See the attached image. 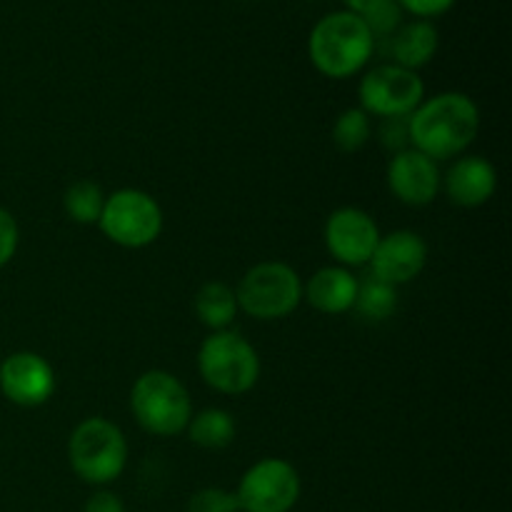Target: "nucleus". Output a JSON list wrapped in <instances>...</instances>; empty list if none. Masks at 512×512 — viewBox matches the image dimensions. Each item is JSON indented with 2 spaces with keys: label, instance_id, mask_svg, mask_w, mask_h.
I'll return each instance as SVG.
<instances>
[{
  "label": "nucleus",
  "instance_id": "1",
  "mask_svg": "<svg viewBox=\"0 0 512 512\" xmlns=\"http://www.w3.org/2000/svg\"><path fill=\"white\" fill-rule=\"evenodd\" d=\"M410 148L430 160H453L465 155L480 133V108L470 95L448 90L425 98L408 118Z\"/></svg>",
  "mask_w": 512,
  "mask_h": 512
},
{
  "label": "nucleus",
  "instance_id": "2",
  "mask_svg": "<svg viewBox=\"0 0 512 512\" xmlns=\"http://www.w3.org/2000/svg\"><path fill=\"white\" fill-rule=\"evenodd\" d=\"M375 38L365 20L350 10H335L320 18L308 38V58L320 75L348 80L370 63Z\"/></svg>",
  "mask_w": 512,
  "mask_h": 512
},
{
  "label": "nucleus",
  "instance_id": "3",
  "mask_svg": "<svg viewBox=\"0 0 512 512\" xmlns=\"http://www.w3.org/2000/svg\"><path fill=\"white\" fill-rule=\"evenodd\" d=\"M68 463L73 473L93 488L115 483L128 465L125 433L108 418H85L70 433Z\"/></svg>",
  "mask_w": 512,
  "mask_h": 512
},
{
  "label": "nucleus",
  "instance_id": "4",
  "mask_svg": "<svg viewBox=\"0 0 512 512\" xmlns=\"http://www.w3.org/2000/svg\"><path fill=\"white\" fill-rule=\"evenodd\" d=\"M130 410L145 433L175 438L185 433L193 418L188 388L168 370H145L130 390Z\"/></svg>",
  "mask_w": 512,
  "mask_h": 512
},
{
  "label": "nucleus",
  "instance_id": "5",
  "mask_svg": "<svg viewBox=\"0 0 512 512\" xmlns=\"http://www.w3.org/2000/svg\"><path fill=\"white\" fill-rule=\"evenodd\" d=\"M198 373L220 395H245L260 380V355L235 330H218L198 350Z\"/></svg>",
  "mask_w": 512,
  "mask_h": 512
},
{
  "label": "nucleus",
  "instance_id": "6",
  "mask_svg": "<svg viewBox=\"0 0 512 512\" xmlns=\"http://www.w3.org/2000/svg\"><path fill=\"white\" fill-rule=\"evenodd\" d=\"M238 308L255 320H283L303 303V280L283 260H263L240 278L235 288Z\"/></svg>",
  "mask_w": 512,
  "mask_h": 512
},
{
  "label": "nucleus",
  "instance_id": "7",
  "mask_svg": "<svg viewBox=\"0 0 512 512\" xmlns=\"http://www.w3.org/2000/svg\"><path fill=\"white\" fill-rule=\"evenodd\" d=\"M98 228L120 248H148L163 233V208L145 190L120 188L105 198Z\"/></svg>",
  "mask_w": 512,
  "mask_h": 512
},
{
  "label": "nucleus",
  "instance_id": "8",
  "mask_svg": "<svg viewBox=\"0 0 512 512\" xmlns=\"http://www.w3.org/2000/svg\"><path fill=\"white\" fill-rule=\"evenodd\" d=\"M360 108L370 118H408L425 100V83L415 70L380 63L365 70L358 85Z\"/></svg>",
  "mask_w": 512,
  "mask_h": 512
},
{
  "label": "nucleus",
  "instance_id": "9",
  "mask_svg": "<svg viewBox=\"0 0 512 512\" xmlns=\"http://www.w3.org/2000/svg\"><path fill=\"white\" fill-rule=\"evenodd\" d=\"M303 483L293 463L283 458H263L240 478L235 498L240 512H290L298 505Z\"/></svg>",
  "mask_w": 512,
  "mask_h": 512
},
{
  "label": "nucleus",
  "instance_id": "10",
  "mask_svg": "<svg viewBox=\"0 0 512 512\" xmlns=\"http://www.w3.org/2000/svg\"><path fill=\"white\" fill-rule=\"evenodd\" d=\"M323 240L333 260L343 268H360L373 258L380 240V228L363 208H338L328 215Z\"/></svg>",
  "mask_w": 512,
  "mask_h": 512
},
{
  "label": "nucleus",
  "instance_id": "11",
  "mask_svg": "<svg viewBox=\"0 0 512 512\" xmlns=\"http://www.w3.org/2000/svg\"><path fill=\"white\" fill-rule=\"evenodd\" d=\"M0 393L18 408H38L55 393L53 365L33 350H20L0 363Z\"/></svg>",
  "mask_w": 512,
  "mask_h": 512
},
{
  "label": "nucleus",
  "instance_id": "12",
  "mask_svg": "<svg viewBox=\"0 0 512 512\" xmlns=\"http://www.w3.org/2000/svg\"><path fill=\"white\" fill-rule=\"evenodd\" d=\"M385 180H388L390 193L400 203L410 205V208H425V205H430L438 198L440 185H443V173H440L435 160L418 153L415 148H408L390 158Z\"/></svg>",
  "mask_w": 512,
  "mask_h": 512
},
{
  "label": "nucleus",
  "instance_id": "13",
  "mask_svg": "<svg viewBox=\"0 0 512 512\" xmlns=\"http://www.w3.org/2000/svg\"><path fill=\"white\" fill-rule=\"evenodd\" d=\"M428 263V243L415 230H393L380 235L370 258V275L390 285H405L418 278Z\"/></svg>",
  "mask_w": 512,
  "mask_h": 512
},
{
  "label": "nucleus",
  "instance_id": "14",
  "mask_svg": "<svg viewBox=\"0 0 512 512\" xmlns=\"http://www.w3.org/2000/svg\"><path fill=\"white\" fill-rule=\"evenodd\" d=\"M440 190L460 208H480L498 190V170L483 155H460L443 175Z\"/></svg>",
  "mask_w": 512,
  "mask_h": 512
},
{
  "label": "nucleus",
  "instance_id": "15",
  "mask_svg": "<svg viewBox=\"0 0 512 512\" xmlns=\"http://www.w3.org/2000/svg\"><path fill=\"white\" fill-rule=\"evenodd\" d=\"M358 275L343 265L320 268L308 283H303V300L323 315H343L353 310L358 295Z\"/></svg>",
  "mask_w": 512,
  "mask_h": 512
},
{
  "label": "nucleus",
  "instance_id": "16",
  "mask_svg": "<svg viewBox=\"0 0 512 512\" xmlns=\"http://www.w3.org/2000/svg\"><path fill=\"white\" fill-rule=\"evenodd\" d=\"M438 45V28L430 20H410V23L400 25L388 38V50L393 63L400 65V68L415 70V73L435 58Z\"/></svg>",
  "mask_w": 512,
  "mask_h": 512
},
{
  "label": "nucleus",
  "instance_id": "17",
  "mask_svg": "<svg viewBox=\"0 0 512 512\" xmlns=\"http://www.w3.org/2000/svg\"><path fill=\"white\" fill-rule=\"evenodd\" d=\"M193 310L210 333L230 330L235 315L240 313L235 288H230L223 280H210V283L200 285V290L193 298Z\"/></svg>",
  "mask_w": 512,
  "mask_h": 512
},
{
  "label": "nucleus",
  "instance_id": "18",
  "mask_svg": "<svg viewBox=\"0 0 512 512\" xmlns=\"http://www.w3.org/2000/svg\"><path fill=\"white\" fill-rule=\"evenodd\" d=\"M185 433L190 443L198 448L223 450L233 445L238 428H235V418L225 408H205L190 418Z\"/></svg>",
  "mask_w": 512,
  "mask_h": 512
},
{
  "label": "nucleus",
  "instance_id": "19",
  "mask_svg": "<svg viewBox=\"0 0 512 512\" xmlns=\"http://www.w3.org/2000/svg\"><path fill=\"white\" fill-rule=\"evenodd\" d=\"M353 310H358L365 320L383 323V320L393 318L398 310V288L375 275H365L363 280H358Z\"/></svg>",
  "mask_w": 512,
  "mask_h": 512
},
{
  "label": "nucleus",
  "instance_id": "20",
  "mask_svg": "<svg viewBox=\"0 0 512 512\" xmlns=\"http://www.w3.org/2000/svg\"><path fill=\"white\" fill-rule=\"evenodd\" d=\"M108 195L103 193L98 183L93 180H78L70 185L63 195V208L73 223L80 225H98L100 215H103V205Z\"/></svg>",
  "mask_w": 512,
  "mask_h": 512
},
{
  "label": "nucleus",
  "instance_id": "21",
  "mask_svg": "<svg viewBox=\"0 0 512 512\" xmlns=\"http://www.w3.org/2000/svg\"><path fill=\"white\" fill-rule=\"evenodd\" d=\"M373 138V120L363 108H348L333 123V143L340 153H358Z\"/></svg>",
  "mask_w": 512,
  "mask_h": 512
},
{
  "label": "nucleus",
  "instance_id": "22",
  "mask_svg": "<svg viewBox=\"0 0 512 512\" xmlns=\"http://www.w3.org/2000/svg\"><path fill=\"white\" fill-rule=\"evenodd\" d=\"M185 512H240V505L235 490L203 488L193 493Z\"/></svg>",
  "mask_w": 512,
  "mask_h": 512
},
{
  "label": "nucleus",
  "instance_id": "23",
  "mask_svg": "<svg viewBox=\"0 0 512 512\" xmlns=\"http://www.w3.org/2000/svg\"><path fill=\"white\" fill-rule=\"evenodd\" d=\"M410 118V115H408ZM408 118H385L380 120L378 140L385 150L390 153H400V150L410 148V133H408Z\"/></svg>",
  "mask_w": 512,
  "mask_h": 512
},
{
  "label": "nucleus",
  "instance_id": "24",
  "mask_svg": "<svg viewBox=\"0 0 512 512\" xmlns=\"http://www.w3.org/2000/svg\"><path fill=\"white\" fill-rule=\"evenodd\" d=\"M20 243V228L18 220L13 218V213L5 208H0V268L10 263L18 253Z\"/></svg>",
  "mask_w": 512,
  "mask_h": 512
},
{
  "label": "nucleus",
  "instance_id": "25",
  "mask_svg": "<svg viewBox=\"0 0 512 512\" xmlns=\"http://www.w3.org/2000/svg\"><path fill=\"white\" fill-rule=\"evenodd\" d=\"M395 3L400 5L403 13L415 15L418 20H430L448 13V10L455 5V0H395Z\"/></svg>",
  "mask_w": 512,
  "mask_h": 512
},
{
  "label": "nucleus",
  "instance_id": "26",
  "mask_svg": "<svg viewBox=\"0 0 512 512\" xmlns=\"http://www.w3.org/2000/svg\"><path fill=\"white\" fill-rule=\"evenodd\" d=\"M83 512H128V508H125V503L120 495H115L113 490L100 488V490H95L88 500H85Z\"/></svg>",
  "mask_w": 512,
  "mask_h": 512
},
{
  "label": "nucleus",
  "instance_id": "27",
  "mask_svg": "<svg viewBox=\"0 0 512 512\" xmlns=\"http://www.w3.org/2000/svg\"><path fill=\"white\" fill-rule=\"evenodd\" d=\"M343 3H345V10L365 18V15L375 13V10L383 8V5L390 3V0H343Z\"/></svg>",
  "mask_w": 512,
  "mask_h": 512
}]
</instances>
